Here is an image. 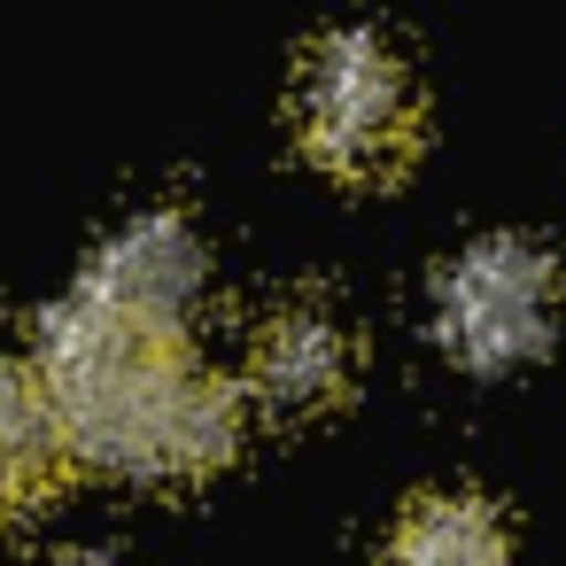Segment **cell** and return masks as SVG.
Wrapping results in <instances>:
<instances>
[{
    "instance_id": "7",
    "label": "cell",
    "mask_w": 566,
    "mask_h": 566,
    "mask_svg": "<svg viewBox=\"0 0 566 566\" xmlns=\"http://www.w3.org/2000/svg\"><path fill=\"white\" fill-rule=\"evenodd\" d=\"M388 551H403V558H458V566H473V558H504V527H496V512L481 504V496H419L403 520H396V535H388Z\"/></svg>"
},
{
    "instance_id": "2",
    "label": "cell",
    "mask_w": 566,
    "mask_h": 566,
    "mask_svg": "<svg viewBox=\"0 0 566 566\" xmlns=\"http://www.w3.org/2000/svg\"><path fill=\"white\" fill-rule=\"evenodd\" d=\"M419 78L411 63L349 24V32H326L311 55H303V78H295V140L303 156L326 171V179H349V187H388L411 171L419 156Z\"/></svg>"
},
{
    "instance_id": "3",
    "label": "cell",
    "mask_w": 566,
    "mask_h": 566,
    "mask_svg": "<svg viewBox=\"0 0 566 566\" xmlns=\"http://www.w3.org/2000/svg\"><path fill=\"white\" fill-rule=\"evenodd\" d=\"M551 326H558V272L520 233L473 241L434 280V334L473 373H512V365L543 357Z\"/></svg>"
},
{
    "instance_id": "4",
    "label": "cell",
    "mask_w": 566,
    "mask_h": 566,
    "mask_svg": "<svg viewBox=\"0 0 566 566\" xmlns=\"http://www.w3.org/2000/svg\"><path fill=\"white\" fill-rule=\"evenodd\" d=\"M202 280H210V256H202L195 226L156 210V218H133L125 233H109L94 249L78 295L133 318V326H148V334H187V318L202 303Z\"/></svg>"
},
{
    "instance_id": "6",
    "label": "cell",
    "mask_w": 566,
    "mask_h": 566,
    "mask_svg": "<svg viewBox=\"0 0 566 566\" xmlns=\"http://www.w3.org/2000/svg\"><path fill=\"white\" fill-rule=\"evenodd\" d=\"M63 465H71V442H63V419L48 403L40 365L0 349V520L48 504Z\"/></svg>"
},
{
    "instance_id": "5",
    "label": "cell",
    "mask_w": 566,
    "mask_h": 566,
    "mask_svg": "<svg viewBox=\"0 0 566 566\" xmlns=\"http://www.w3.org/2000/svg\"><path fill=\"white\" fill-rule=\"evenodd\" d=\"M357 380V342L334 311L318 303H287L264 318L256 349H249V396L272 403L280 419H311V411H334Z\"/></svg>"
},
{
    "instance_id": "1",
    "label": "cell",
    "mask_w": 566,
    "mask_h": 566,
    "mask_svg": "<svg viewBox=\"0 0 566 566\" xmlns=\"http://www.w3.org/2000/svg\"><path fill=\"white\" fill-rule=\"evenodd\" d=\"M40 380L71 465L125 481H195L241 450V388L187 357V334H148L86 295L40 318Z\"/></svg>"
}]
</instances>
